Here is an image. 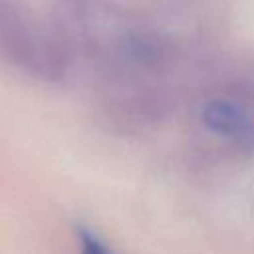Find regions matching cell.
I'll return each instance as SVG.
<instances>
[{
  "instance_id": "7a4b0ae2",
  "label": "cell",
  "mask_w": 254,
  "mask_h": 254,
  "mask_svg": "<svg viewBox=\"0 0 254 254\" xmlns=\"http://www.w3.org/2000/svg\"><path fill=\"white\" fill-rule=\"evenodd\" d=\"M204 125L224 137H244L252 129V115L242 101L234 97H212L202 107Z\"/></svg>"
},
{
  "instance_id": "6da1fadb",
  "label": "cell",
  "mask_w": 254,
  "mask_h": 254,
  "mask_svg": "<svg viewBox=\"0 0 254 254\" xmlns=\"http://www.w3.org/2000/svg\"><path fill=\"white\" fill-rule=\"evenodd\" d=\"M0 60L46 81L65 71V52L58 36L20 0H0Z\"/></svg>"
},
{
  "instance_id": "3957f363",
  "label": "cell",
  "mask_w": 254,
  "mask_h": 254,
  "mask_svg": "<svg viewBox=\"0 0 254 254\" xmlns=\"http://www.w3.org/2000/svg\"><path fill=\"white\" fill-rule=\"evenodd\" d=\"M77 242H79V254H115L105 242H101L95 234H91L85 228L77 232Z\"/></svg>"
}]
</instances>
